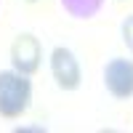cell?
<instances>
[{"label":"cell","mask_w":133,"mask_h":133,"mask_svg":"<svg viewBox=\"0 0 133 133\" xmlns=\"http://www.w3.org/2000/svg\"><path fill=\"white\" fill-rule=\"evenodd\" d=\"M40 59H43L40 40L35 35H29V32L16 35V40L11 43V64H14V69L21 75H35L40 66Z\"/></svg>","instance_id":"obj_3"},{"label":"cell","mask_w":133,"mask_h":133,"mask_svg":"<svg viewBox=\"0 0 133 133\" xmlns=\"http://www.w3.org/2000/svg\"><path fill=\"white\" fill-rule=\"evenodd\" d=\"M104 0H61V8L75 19H91L98 14Z\"/></svg>","instance_id":"obj_5"},{"label":"cell","mask_w":133,"mask_h":133,"mask_svg":"<svg viewBox=\"0 0 133 133\" xmlns=\"http://www.w3.org/2000/svg\"><path fill=\"white\" fill-rule=\"evenodd\" d=\"M51 75L56 85L61 91H77L80 88V80H83V72H80V64H77L75 53L69 48H53L51 53Z\"/></svg>","instance_id":"obj_2"},{"label":"cell","mask_w":133,"mask_h":133,"mask_svg":"<svg viewBox=\"0 0 133 133\" xmlns=\"http://www.w3.org/2000/svg\"><path fill=\"white\" fill-rule=\"evenodd\" d=\"M123 40H125V45L133 51V14L123 21Z\"/></svg>","instance_id":"obj_6"},{"label":"cell","mask_w":133,"mask_h":133,"mask_svg":"<svg viewBox=\"0 0 133 133\" xmlns=\"http://www.w3.org/2000/svg\"><path fill=\"white\" fill-rule=\"evenodd\" d=\"M32 101V83L29 75H21L16 69L0 72V117L16 120L29 109Z\"/></svg>","instance_id":"obj_1"},{"label":"cell","mask_w":133,"mask_h":133,"mask_svg":"<svg viewBox=\"0 0 133 133\" xmlns=\"http://www.w3.org/2000/svg\"><path fill=\"white\" fill-rule=\"evenodd\" d=\"M104 85L115 98H130L133 96V61L112 59L104 66Z\"/></svg>","instance_id":"obj_4"}]
</instances>
